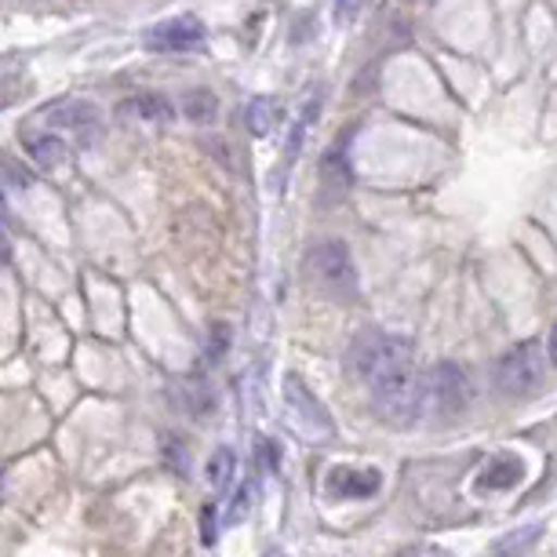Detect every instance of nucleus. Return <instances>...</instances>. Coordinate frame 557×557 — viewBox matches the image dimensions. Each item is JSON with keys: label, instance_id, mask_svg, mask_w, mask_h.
Here are the masks:
<instances>
[{"label": "nucleus", "instance_id": "nucleus-1", "mask_svg": "<svg viewBox=\"0 0 557 557\" xmlns=\"http://www.w3.org/2000/svg\"><path fill=\"white\" fill-rule=\"evenodd\" d=\"M350 364L375 405L394 419H416L419 416V380H416V350L401 335H386L368 329L357 335Z\"/></svg>", "mask_w": 557, "mask_h": 557}, {"label": "nucleus", "instance_id": "nucleus-2", "mask_svg": "<svg viewBox=\"0 0 557 557\" xmlns=\"http://www.w3.org/2000/svg\"><path fill=\"white\" fill-rule=\"evenodd\" d=\"M470 405V375L456 361H437L419 380V416L451 419Z\"/></svg>", "mask_w": 557, "mask_h": 557}, {"label": "nucleus", "instance_id": "nucleus-3", "mask_svg": "<svg viewBox=\"0 0 557 557\" xmlns=\"http://www.w3.org/2000/svg\"><path fill=\"white\" fill-rule=\"evenodd\" d=\"M307 281L313 288L329 292L332 299H354L357 296V267L350 259V248L343 240H321L302 259Z\"/></svg>", "mask_w": 557, "mask_h": 557}, {"label": "nucleus", "instance_id": "nucleus-4", "mask_svg": "<svg viewBox=\"0 0 557 557\" xmlns=\"http://www.w3.org/2000/svg\"><path fill=\"white\" fill-rule=\"evenodd\" d=\"M543 346L535 339H524L518 346H510L496 364V383L507 397H532L543 386Z\"/></svg>", "mask_w": 557, "mask_h": 557}, {"label": "nucleus", "instance_id": "nucleus-5", "mask_svg": "<svg viewBox=\"0 0 557 557\" xmlns=\"http://www.w3.org/2000/svg\"><path fill=\"white\" fill-rule=\"evenodd\" d=\"M281 397H285V412L292 419V426H296L302 437L321 441V437L335 434L329 408L307 391V383H302L299 375H285V391H281Z\"/></svg>", "mask_w": 557, "mask_h": 557}, {"label": "nucleus", "instance_id": "nucleus-6", "mask_svg": "<svg viewBox=\"0 0 557 557\" xmlns=\"http://www.w3.org/2000/svg\"><path fill=\"white\" fill-rule=\"evenodd\" d=\"M40 128L62 135V139H73V143H91V135L99 132V110L91 102H77V99H66V102H51L37 113Z\"/></svg>", "mask_w": 557, "mask_h": 557}, {"label": "nucleus", "instance_id": "nucleus-7", "mask_svg": "<svg viewBox=\"0 0 557 557\" xmlns=\"http://www.w3.org/2000/svg\"><path fill=\"white\" fill-rule=\"evenodd\" d=\"M205 23L197 15H178L168 23L146 29V48L150 51H197L205 45Z\"/></svg>", "mask_w": 557, "mask_h": 557}, {"label": "nucleus", "instance_id": "nucleus-8", "mask_svg": "<svg viewBox=\"0 0 557 557\" xmlns=\"http://www.w3.org/2000/svg\"><path fill=\"white\" fill-rule=\"evenodd\" d=\"M23 146L40 168H59L70 157V143L62 135L40 128V132H23Z\"/></svg>", "mask_w": 557, "mask_h": 557}, {"label": "nucleus", "instance_id": "nucleus-9", "mask_svg": "<svg viewBox=\"0 0 557 557\" xmlns=\"http://www.w3.org/2000/svg\"><path fill=\"white\" fill-rule=\"evenodd\" d=\"M383 485L380 470H335L332 474V492L335 496H375Z\"/></svg>", "mask_w": 557, "mask_h": 557}, {"label": "nucleus", "instance_id": "nucleus-10", "mask_svg": "<svg viewBox=\"0 0 557 557\" xmlns=\"http://www.w3.org/2000/svg\"><path fill=\"white\" fill-rule=\"evenodd\" d=\"M121 113L124 117H135V121H150V124H168L175 117V107L168 102V96H135V99H128L121 107Z\"/></svg>", "mask_w": 557, "mask_h": 557}, {"label": "nucleus", "instance_id": "nucleus-11", "mask_svg": "<svg viewBox=\"0 0 557 557\" xmlns=\"http://www.w3.org/2000/svg\"><path fill=\"white\" fill-rule=\"evenodd\" d=\"M521 462L513 459V456H496V459H488L485 467H481V488H513L521 481Z\"/></svg>", "mask_w": 557, "mask_h": 557}, {"label": "nucleus", "instance_id": "nucleus-12", "mask_svg": "<svg viewBox=\"0 0 557 557\" xmlns=\"http://www.w3.org/2000/svg\"><path fill=\"white\" fill-rule=\"evenodd\" d=\"M183 113H186V117H190L194 124H212V121H215V113H219V99H215L208 88L186 91V96H183Z\"/></svg>", "mask_w": 557, "mask_h": 557}, {"label": "nucleus", "instance_id": "nucleus-13", "mask_svg": "<svg viewBox=\"0 0 557 557\" xmlns=\"http://www.w3.org/2000/svg\"><path fill=\"white\" fill-rule=\"evenodd\" d=\"M321 175H324V186H329L332 194H346V190H350V164H346V157H339L335 150L324 157Z\"/></svg>", "mask_w": 557, "mask_h": 557}, {"label": "nucleus", "instance_id": "nucleus-14", "mask_svg": "<svg viewBox=\"0 0 557 557\" xmlns=\"http://www.w3.org/2000/svg\"><path fill=\"white\" fill-rule=\"evenodd\" d=\"M540 524H529V529H521V532H510L507 540H499L496 543V557H518L524 550H532L535 540H540Z\"/></svg>", "mask_w": 557, "mask_h": 557}, {"label": "nucleus", "instance_id": "nucleus-15", "mask_svg": "<svg viewBox=\"0 0 557 557\" xmlns=\"http://www.w3.org/2000/svg\"><path fill=\"white\" fill-rule=\"evenodd\" d=\"M234 467H237V456L234 448H219L212 459H208V481H212L215 488H223L230 478H234Z\"/></svg>", "mask_w": 557, "mask_h": 557}, {"label": "nucleus", "instance_id": "nucleus-16", "mask_svg": "<svg viewBox=\"0 0 557 557\" xmlns=\"http://www.w3.org/2000/svg\"><path fill=\"white\" fill-rule=\"evenodd\" d=\"M273 124H277V107L270 99H256L248 107V128L251 135H267Z\"/></svg>", "mask_w": 557, "mask_h": 557}, {"label": "nucleus", "instance_id": "nucleus-17", "mask_svg": "<svg viewBox=\"0 0 557 557\" xmlns=\"http://www.w3.org/2000/svg\"><path fill=\"white\" fill-rule=\"evenodd\" d=\"M0 168H4V172L12 175V183L18 186V190H26V186H34V172H29V168H23V164H15L8 153H0Z\"/></svg>", "mask_w": 557, "mask_h": 557}, {"label": "nucleus", "instance_id": "nucleus-18", "mask_svg": "<svg viewBox=\"0 0 557 557\" xmlns=\"http://www.w3.org/2000/svg\"><path fill=\"white\" fill-rule=\"evenodd\" d=\"M546 354H550V361L557 368V321L550 324V335H546Z\"/></svg>", "mask_w": 557, "mask_h": 557}, {"label": "nucleus", "instance_id": "nucleus-19", "mask_svg": "<svg viewBox=\"0 0 557 557\" xmlns=\"http://www.w3.org/2000/svg\"><path fill=\"white\" fill-rule=\"evenodd\" d=\"M8 259V237H4V230H0V262Z\"/></svg>", "mask_w": 557, "mask_h": 557}, {"label": "nucleus", "instance_id": "nucleus-20", "mask_svg": "<svg viewBox=\"0 0 557 557\" xmlns=\"http://www.w3.org/2000/svg\"><path fill=\"white\" fill-rule=\"evenodd\" d=\"M8 215V205H4V194H0V219Z\"/></svg>", "mask_w": 557, "mask_h": 557}]
</instances>
